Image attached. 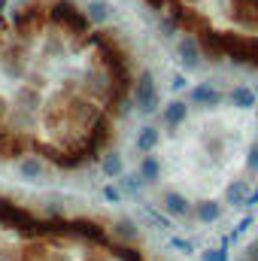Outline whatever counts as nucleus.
<instances>
[{"label": "nucleus", "instance_id": "obj_35", "mask_svg": "<svg viewBox=\"0 0 258 261\" xmlns=\"http://www.w3.org/2000/svg\"><path fill=\"white\" fill-rule=\"evenodd\" d=\"M240 261H255V258H249V255H243V258H240Z\"/></svg>", "mask_w": 258, "mask_h": 261}, {"label": "nucleus", "instance_id": "obj_5", "mask_svg": "<svg viewBox=\"0 0 258 261\" xmlns=\"http://www.w3.org/2000/svg\"><path fill=\"white\" fill-rule=\"evenodd\" d=\"M0 70H3L6 79L21 82V79L28 76V61H24V55H21L18 49H6V52L0 55Z\"/></svg>", "mask_w": 258, "mask_h": 261}, {"label": "nucleus", "instance_id": "obj_30", "mask_svg": "<svg viewBox=\"0 0 258 261\" xmlns=\"http://www.w3.org/2000/svg\"><path fill=\"white\" fill-rule=\"evenodd\" d=\"M6 116H9V107H6V100H3V97H0V122H3V119H6Z\"/></svg>", "mask_w": 258, "mask_h": 261}, {"label": "nucleus", "instance_id": "obj_19", "mask_svg": "<svg viewBox=\"0 0 258 261\" xmlns=\"http://www.w3.org/2000/svg\"><path fill=\"white\" fill-rule=\"evenodd\" d=\"M119 186H122L125 195H140L143 186H146V179L140 176V170H137V173H122V176H119Z\"/></svg>", "mask_w": 258, "mask_h": 261}, {"label": "nucleus", "instance_id": "obj_11", "mask_svg": "<svg viewBox=\"0 0 258 261\" xmlns=\"http://www.w3.org/2000/svg\"><path fill=\"white\" fill-rule=\"evenodd\" d=\"M161 206H164V213H167V216H189V213H192L189 197L179 195V192H167V195L161 197Z\"/></svg>", "mask_w": 258, "mask_h": 261}, {"label": "nucleus", "instance_id": "obj_34", "mask_svg": "<svg viewBox=\"0 0 258 261\" xmlns=\"http://www.w3.org/2000/svg\"><path fill=\"white\" fill-rule=\"evenodd\" d=\"M15 3H24V6H28V3H34V0H15Z\"/></svg>", "mask_w": 258, "mask_h": 261}, {"label": "nucleus", "instance_id": "obj_14", "mask_svg": "<svg viewBox=\"0 0 258 261\" xmlns=\"http://www.w3.org/2000/svg\"><path fill=\"white\" fill-rule=\"evenodd\" d=\"M100 170H104L110 179H119V176L125 173V161H122V155H119L116 149H107V152L100 155Z\"/></svg>", "mask_w": 258, "mask_h": 261}, {"label": "nucleus", "instance_id": "obj_23", "mask_svg": "<svg viewBox=\"0 0 258 261\" xmlns=\"http://www.w3.org/2000/svg\"><path fill=\"white\" fill-rule=\"evenodd\" d=\"M104 197L110 200V203H122V197H125V192H122V186H104Z\"/></svg>", "mask_w": 258, "mask_h": 261}, {"label": "nucleus", "instance_id": "obj_13", "mask_svg": "<svg viewBox=\"0 0 258 261\" xmlns=\"http://www.w3.org/2000/svg\"><path fill=\"white\" fill-rule=\"evenodd\" d=\"M113 237L119 240V243H137V237H140V228H137V222L134 219H116L113 222Z\"/></svg>", "mask_w": 258, "mask_h": 261}, {"label": "nucleus", "instance_id": "obj_2", "mask_svg": "<svg viewBox=\"0 0 258 261\" xmlns=\"http://www.w3.org/2000/svg\"><path fill=\"white\" fill-rule=\"evenodd\" d=\"M131 100L137 107V113L143 116H152L158 110V88H155V76L152 70H140L134 85H131Z\"/></svg>", "mask_w": 258, "mask_h": 261}, {"label": "nucleus", "instance_id": "obj_36", "mask_svg": "<svg viewBox=\"0 0 258 261\" xmlns=\"http://www.w3.org/2000/svg\"><path fill=\"white\" fill-rule=\"evenodd\" d=\"M255 116H258V103H255Z\"/></svg>", "mask_w": 258, "mask_h": 261}, {"label": "nucleus", "instance_id": "obj_4", "mask_svg": "<svg viewBox=\"0 0 258 261\" xmlns=\"http://www.w3.org/2000/svg\"><path fill=\"white\" fill-rule=\"evenodd\" d=\"M197 43H200L203 58H210L213 64H219V61L228 58V55H225V43H222V31H210V28H203V31L197 34Z\"/></svg>", "mask_w": 258, "mask_h": 261}, {"label": "nucleus", "instance_id": "obj_21", "mask_svg": "<svg viewBox=\"0 0 258 261\" xmlns=\"http://www.w3.org/2000/svg\"><path fill=\"white\" fill-rule=\"evenodd\" d=\"M43 55H46V58H58V55H64V40H61L58 34H46Z\"/></svg>", "mask_w": 258, "mask_h": 261}, {"label": "nucleus", "instance_id": "obj_17", "mask_svg": "<svg viewBox=\"0 0 258 261\" xmlns=\"http://www.w3.org/2000/svg\"><path fill=\"white\" fill-rule=\"evenodd\" d=\"M246 197H249V186H246L243 179H234V182L225 189V203H231V206H243Z\"/></svg>", "mask_w": 258, "mask_h": 261}, {"label": "nucleus", "instance_id": "obj_32", "mask_svg": "<svg viewBox=\"0 0 258 261\" xmlns=\"http://www.w3.org/2000/svg\"><path fill=\"white\" fill-rule=\"evenodd\" d=\"M179 3H186V6H194V3H200V0H179Z\"/></svg>", "mask_w": 258, "mask_h": 261}, {"label": "nucleus", "instance_id": "obj_6", "mask_svg": "<svg viewBox=\"0 0 258 261\" xmlns=\"http://www.w3.org/2000/svg\"><path fill=\"white\" fill-rule=\"evenodd\" d=\"M222 100H225V94L213 82H197L189 91V103H194V107H219Z\"/></svg>", "mask_w": 258, "mask_h": 261}, {"label": "nucleus", "instance_id": "obj_15", "mask_svg": "<svg viewBox=\"0 0 258 261\" xmlns=\"http://www.w3.org/2000/svg\"><path fill=\"white\" fill-rule=\"evenodd\" d=\"M228 100H231L237 110H255V103H258L255 91H252L249 85H234L231 94H228Z\"/></svg>", "mask_w": 258, "mask_h": 261}, {"label": "nucleus", "instance_id": "obj_22", "mask_svg": "<svg viewBox=\"0 0 258 261\" xmlns=\"http://www.w3.org/2000/svg\"><path fill=\"white\" fill-rule=\"evenodd\" d=\"M110 252H113L119 261H143V255H140L137 249H131V243H113Z\"/></svg>", "mask_w": 258, "mask_h": 261}, {"label": "nucleus", "instance_id": "obj_31", "mask_svg": "<svg viewBox=\"0 0 258 261\" xmlns=\"http://www.w3.org/2000/svg\"><path fill=\"white\" fill-rule=\"evenodd\" d=\"M246 255H249V258H255V261H258V240H255V243H252V246H249V249H246Z\"/></svg>", "mask_w": 258, "mask_h": 261}, {"label": "nucleus", "instance_id": "obj_18", "mask_svg": "<svg viewBox=\"0 0 258 261\" xmlns=\"http://www.w3.org/2000/svg\"><path fill=\"white\" fill-rule=\"evenodd\" d=\"M140 176H143L146 182H158V179H161V164H158L155 155L146 152V155L140 158Z\"/></svg>", "mask_w": 258, "mask_h": 261}, {"label": "nucleus", "instance_id": "obj_25", "mask_svg": "<svg viewBox=\"0 0 258 261\" xmlns=\"http://www.w3.org/2000/svg\"><path fill=\"white\" fill-rule=\"evenodd\" d=\"M170 246H173V249H179V252H186V255H192V252H194V243H192V240H183V237H173V240H170Z\"/></svg>", "mask_w": 258, "mask_h": 261}, {"label": "nucleus", "instance_id": "obj_27", "mask_svg": "<svg viewBox=\"0 0 258 261\" xmlns=\"http://www.w3.org/2000/svg\"><path fill=\"white\" fill-rule=\"evenodd\" d=\"M146 6H149V9H155V12H164V9L170 6V0H146Z\"/></svg>", "mask_w": 258, "mask_h": 261}, {"label": "nucleus", "instance_id": "obj_7", "mask_svg": "<svg viewBox=\"0 0 258 261\" xmlns=\"http://www.w3.org/2000/svg\"><path fill=\"white\" fill-rule=\"evenodd\" d=\"M18 173H21L24 182H40V179L46 176V164H43L40 155H24V158L18 161Z\"/></svg>", "mask_w": 258, "mask_h": 261}, {"label": "nucleus", "instance_id": "obj_1", "mask_svg": "<svg viewBox=\"0 0 258 261\" xmlns=\"http://www.w3.org/2000/svg\"><path fill=\"white\" fill-rule=\"evenodd\" d=\"M49 21L58 24V28H67L73 37H85L88 28H91L88 15H85L73 0H55V3L49 6Z\"/></svg>", "mask_w": 258, "mask_h": 261}, {"label": "nucleus", "instance_id": "obj_10", "mask_svg": "<svg viewBox=\"0 0 258 261\" xmlns=\"http://www.w3.org/2000/svg\"><path fill=\"white\" fill-rule=\"evenodd\" d=\"M82 12L88 15V21H91V24H107V21L116 15V9H113L107 0H88V6H85Z\"/></svg>", "mask_w": 258, "mask_h": 261}, {"label": "nucleus", "instance_id": "obj_16", "mask_svg": "<svg viewBox=\"0 0 258 261\" xmlns=\"http://www.w3.org/2000/svg\"><path fill=\"white\" fill-rule=\"evenodd\" d=\"M15 107H24V110H31V113H37V110H40V88H31V85H21V88L15 91Z\"/></svg>", "mask_w": 258, "mask_h": 261}, {"label": "nucleus", "instance_id": "obj_29", "mask_svg": "<svg viewBox=\"0 0 258 261\" xmlns=\"http://www.w3.org/2000/svg\"><path fill=\"white\" fill-rule=\"evenodd\" d=\"M243 206H258V186L249 192V197H246V203H243Z\"/></svg>", "mask_w": 258, "mask_h": 261}, {"label": "nucleus", "instance_id": "obj_28", "mask_svg": "<svg viewBox=\"0 0 258 261\" xmlns=\"http://www.w3.org/2000/svg\"><path fill=\"white\" fill-rule=\"evenodd\" d=\"M170 85H173V91H183V88H186V76H183V73H179V76H173V82H170Z\"/></svg>", "mask_w": 258, "mask_h": 261}, {"label": "nucleus", "instance_id": "obj_33", "mask_svg": "<svg viewBox=\"0 0 258 261\" xmlns=\"http://www.w3.org/2000/svg\"><path fill=\"white\" fill-rule=\"evenodd\" d=\"M6 3H9V0H0V15H3V9H6Z\"/></svg>", "mask_w": 258, "mask_h": 261}, {"label": "nucleus", "instance_id": "obj_24", "mask_svg": "<svg viewBox=\"0 0 258 261\" xmlns=\"http://www.w3.org/2000/svg\"><path fill=\"white\" fill-rule=\"evenodd\" d=\"M200 261H228V246H222V249H207V252H200Z\"/></svg>", "mask_w": 258, "mask_h": 261}, {"label": "nucleus", "instance_id": "obj_3", "mask_svg": "<svg viewBox=\"0 0 258 261\" xmlns=\"http://www.w3.org/2000/svg\"><path fill=\"white\" fill-rule=\"evenodd\" d=\"M176 55H179V64H183L186 73L200 70V64H203V52H200V43H197V37H194L192 31H186V34L179 37V43H176Z\"/></svg>", "mask_w": 258, "mask_h": 261}, {"label": "nucleus", "instance_id": "obj_20", "mask_svg": "<svg viewBox=\"0 0 258 261\" xmlns=\"http://www.w3.org/2000/svg\"><path fill=\"white\" fill-rule=\"evenodd\" d=\"M158 31H161V37H176L179 34V21H176V15L173 12H161V18H158Z\"/></svg>", "mask_w": 258, "mask_h": 261}, {"label": "nucleus", "instance_id": "obj_8", "mask_svg": "<svg viewBox=\"0 0 258 261\" xmlns=\"http://www.w3.org/2000/svg\"><path fill=\"white\" fill-rule=\"evenodd\" d=\"M189 119V107H186V100H170L164 110H161V122H164V128H179L183 122Z\"/></svg>", "mask_w": 258, "mask_h": 261}, {"label": "nucleus", "instance_id": "obj_26", "mask_svg": "<svg viewBox=\"0 0 258 261\" xmlns=\"http://www.w3.org/2000/svg\"><path fill=\"white\" fill-rule=\"evenodd\" d=\"M246 167H249L252 173H258V143L249 149V155H246Z\"/></svg>", "mask_w": 258, "mask_h": 261}, {"label": "nucleus", "instance_id": "obj_9", "mask_svg": "<svg viewBox=\"0 0 258 261\" xmlns=\"http://www.w3.org/2000/svg\"><path fill=\"white\" fill-rule=\"evenodd\" d=\"M192 213L200 225H213V222L222 219V203H219V200H197Z\"/></svg>", "mask_w": 258, "mask_h": 261}, {"label": "nucleus", "instance_id": "obj_12", "mask_svg": "<svg viewBox=\"0 0 258 261\" xmlns=\"http://www.w3.org/2000/svg\"><path fill=\"white\" fill-rule=\"evenodd\" d=\"M161 143V130L155 128V125H146V128L137 130V137H134V146H137V152H152L155 146Z\"/></svg>", "mask_w": 258, "mask_h": 261}]
</instances>
